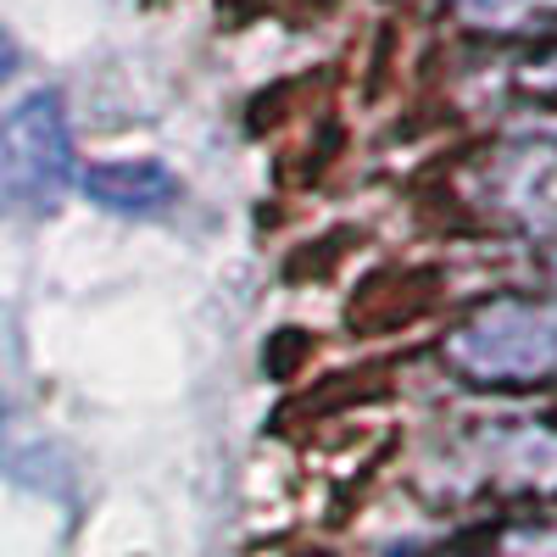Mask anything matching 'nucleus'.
Here are the masks:
<instances>
[{"instance_id": "obj_1", "label": "nucleus", "mask_w": 557, "mask_h": 557, "mask_svg": "<svg viewBox=\"0 0 557 557\" xmlns=\"http://www.w3.org/2000/svg\"><path fill=\"white\" fill-rule=\"evenodd\" d=\"M451 357L480 380L557 374V307H496L457 335Z\"/></svg>"}, {"instance_id": "obj_5", "label": "nucleus", "mask_w": 557, "mask_h": 557, "mask_svg": "<svg viewBox=\"0 0 557 557\" xmlns=\"http://www.w3.org/2000/svg\"><path fill=\"white\" fill-rule=\"evenodd\" d=\"M12 67H17V45H12L7 34H0V78H7Z\"/></svg>"}, {"instance_id": "obj_2", "label": "nucleus", "mask_w": 557, "mask_h": 557, "mask_svg": "<svg viewBox=\"0 0 557 557\" xmlns=\"http://www.w3.org/2000/svg\"><path fill=\"white\" fill-rule=\"evenodd\" d=\"M0 157H7L12 178L34 196H57L73 178V134L62 117V96L57 89H34L23 96L7 123H0Z\"/></svg>"}, {"instance_id": "obj_3", "label": "nucleus", "mask_w": 557, "mask_h": 557, "mask_svg": "<svg viewBox=\"0 0 557 557\" xmlns=\"http://www.w3.org/2000/svg\"><path fill=\"white\" fill-rule=\"evenodd\" d=\"M84 196L112 212H151L173 201V173L162 162H89L84 168Z\"/></svg>"}, {"instance_id": "obj_4", "label": "nucleus", "mask_w": 557, "mask_h": 557, "mask_svg": "<svg viewBox=\"0 0 557 557\" xmlns=\"http://www.w3.org/2000/svg\"><path fill=\"white\" fill-rule=\"evenodd\" d=\"M530 7H541V0H457V12L469 23H519Z\"/></svg>"}]
</instances>
